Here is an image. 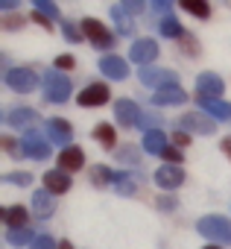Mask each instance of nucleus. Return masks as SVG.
Returning a JSON list of instances; mask_svg holds the SVG:
<instances>
[{"label": "nucleus", "instance_id": "1", "mask_svg": "<svg viewBox=\"0 0 231 249\" xmlns=\"http://www.w3.org/2000/svg\"><path fill=\"white\" fill-rule=\"evenodd\" d=\"M196 229H199V234L202 237H208L211 243H231V223L225 220V217H219V214H208V217H202L199 223H196Z\"/></svg>", "mask_w": 231, "mask_h": 249}, {"label": "nucleus", "instance_id": "2", "mask_svg": "<svg viewBox=\"0 0 231 249\" xmlns=\"http://www.w3.org/2000/svg\"><path fill=\"white\" fill-rule=\"evenodd\" d=\"M44 97L50 103H65L70 97V79L62 71H47L44 73Z\"/></svg>", "mask_w": 231, "mask_h": 249}, {"label": "nucleus", "instance_id": "3", "mask_svg": "<svg viewBox=\"0 0 231 249\" xmlns=\"http://www.w3.org/2000/svg\"><path fill=\"white\" fill-rule=\"evenodd\" d=\"M6 85H9L12 91L30 94V91L38 88V76H35V71H30V68H12V71H6Z\"/></svg>", "mask_w": 231, "mask_h": 249}, {"label": "nucleus", "instance_id": "4", "mask_svg": "<svg viewBox=\"0 0 231 249\" xmlns=\"http://www.w3.org/2000/svg\"><path fill=\"white\" fill-rule=\"evenodd\" d=\"M21 153H24L27 159H33V161H41V159L50 156V138H44V135H38V132H27V135L21 138Z\"/></svg>", "mask_w": 231, "mask_h": 249}, {"label": "nucleus", "instance_id": "5", "mask_svg": "<svg viewBox=\"0 0 231 249\" xmlns=\"http://www.w3.org/2000/svg\"><path fill=\"white\" fill-rule=\"evenodd\" d=\"M82 36H85L94 47H99V50H108V47L114 44V36H111L99 21H94V18H85V21H82Z\"/></svg>", "mask_w": 231, "mask_h": 249}, {"label": "nucleus", "instance_id": "6", "mask_svg": "<svg viewBox=\"0 0 231 249\" xmlns=\"http://www.w3.org/2000/svg\"><path fill=\"white\" fill-rule=\"evenodd\" d=\"M214 123L208 114H199V111H187L182 120H179V126L187 129V132H199V135H214Z\"/></svg>", "mask_w": 231, "mask_h": 249}, {"label": "nucleus", "instance_id": "7", "mask_svg": "<svg viewBox=\"0 0 231 249\" xmlns=\"http://www.w3.org/2000/svg\"><path fill=\"white\" fill-rule=\"evenodd\" d=\"M47 135H50V144H59V147H70V138H73V129L70 123L62 120V117H50L47 120Z\"/></svg>", "mask_w": 231, "mask_h": 249}, {"label": "nucleus", "instance_id": "8", "mask_svg": "<svg viewBox=\"0 0 231 249\" xmlns=\"http://www.w3.org/2000/svg\"><path fill=\"white\" fill-rule=\"evenodd\" d=\"M129 59H132V62H138V65H144V68H149V62H155V59H158V44H155L152 38H141V41H135V44H132Z\"/></svg>", "mask_w": 231, "mask_h": 249}, {"label": "nucleus", "instance_id": "9", "mask_svg": "<svg viewBox=\"0 0 231 249\" xmlns=\"http://www.w3.org/2000/svg\"><path fill=\"white\" fill-rule=\"evenodd\" d=\"M141 82L144 85H167V88H173V85H179V73L176 71H158V68H141Z\"/></svg>", "mask_w": 231, "mask_h": 249}, {"label": "nucleus", "instance_id": "10", "mask_svg": "<svg viewBox=\"0 0 231 249\" xmlns=\"http://www.w3.org/2000/svg\"><path fill=\"white\" fill-rule=\"evenodd\" d=\"M155 182H158V188H164V191H176V188L184 182V170H182L179 164H161V167L155 170Z\"/></svg>", "mask_w": 231, "mask_h": 249}, {"label": "nucleus", "instance_id": "11", "mask_svg": "<svg viewBox=\"0 0 231 249\" xmlns=\"http://www.w3.org/2000/svg\"><path fill=\"white\" fill-rule=\"evenodd\" d=\"M76 103H79V106H85V108L108 103V88H105V82H91L88 88H82V91H79V97H76Z\"/></svg>", "mask_w": 231, "mask_h": 249}, {"label": "nucleus", "instance_id": "12", "mask_svg": "<svg viewBox=\"0 0 231 249\" xmlns=\"http://www.w3.org/2000/svg\"><path fill=\"white\" fill-rule=\"evenodd\" d=\"M99 71H102V76H108V79H126V76H129V65H126L120 56H102V59H99Z\"/></svg>", "mask_w": 231, "mask_h": 249}, {"label": "nucleus", "instance_id": "13", "mask_svg": "<svg viewBox=\"0 0 231 249\" xmlns=\"http://www.w3.org/2000/svg\"><path fill=\"white\" fill-rule=\"evenodd\" d=\"M114 111H117V123H120V126H138V123H141V111H138V106L132 100H117Z\"/></svg>", "mask_w": 231, "mask_h": 249}, {"label": "nucleus", "instance_id": "14", "mask_svg": "<svg viewBox=\"0 0 231 249\" xmlns=\"http://www.w3.org/2000/svg\"><path fill=\"white\" fill-rule=\"evenodd\" d=\"M196 88H199V97L219 100V94H222V79H219L216 73H199V79H196Z\"/></svg>", "mask_w": 231, "mask_h": 249}, {"label": "nucleus", "instance_id": "15", "mask_svg": "<svg viewBox=\"0 0 231 249\" xmlns=\"http://www.w3.org/2000/svg\"><path fill=\"white\" fill-rule=\"evenodd\" d=\"M199 108L211 117V120H228L231 117V106L222 100H211V97H199Z\"/></svg>", "mask_w": 231, "mask_h": 249}, {"label": "nucleus", "instance_id": "16", "mask_svg": "<svg viewBox=\"0 0 231 249\" xmlns=\"http://www.w3.org/2000/svg\"><path fill=\"white\" fill-rule=\"evenodd\" d=\"M184 100H187V94H184L179 85H173V88H161V91L152 94V103H155V106H182Z\"/></svg>", "mask_w": 231, "mask_h": 249}, {"label": "nucleus", "instance_id": "17", "mask_svg": "<svg viewBox=\"0 0 231 249\" xmlns=\"http://www.w3.org/2000/svg\"><path fill=\"white\" fill-rule=\"evenodd\" d=\"M82 164H85V156H82L79 147H67V150H62V156H59V167H62L65 173H76Z\"/></svg>", "mask_w": 231, "mask_h": 249}, {"label": "nucleus", "instance_id": "18", "mask_svg": "<svg viewBox=\"0 0 231 249\" xmlns=\"http://www.w3.org/2000/svg\"><path fill=\"white\" fill-rule=\"evenodd\" d=\"M44 191H50V194H65V191H70V176H67L65 170H50V173H44Z\"/></svg>", "mask_w": 231, "mask_h": 249}, {"label": "nucleus", "instance_id": "19", "mask_svg": "<svg viewBox=\"0 0 231 249\" xmlns=\"http://www.w3.org/2000/svg\"><path fill=\"white\" fill-rule=\"evenodd\" d=\"M0 217H3V223L9 226V229H27V211H24V205H12V208H3L0 211Z\"/></svg>", "mask_w": 231, "mask_h": 249}, {"label": "nucleus", "instance_id": "20", "mask_svg": "<svg viewBox=\"0 0 231 249\" xmlns=\"http://www.w3.org/2000/svg\"><path fill=\"white\" fill-rule=\"evenodd\" d=\"M167 150V135L161 132V129H149L147 135H144V153H155V156H161Z\"/></svg>", "mask_w": 231, "mask_h": 249}, {"label": "nucleus", "instance_id": "21", "mask_svg": "<svg viewBox=\"0 0 231 249\" xmlns=\"http://www.w3.org/2000/svg\"><path fill=\"white\" fill-rule=\"evenodd\" d=\"M33 211H35V217H50L53 214V196H50V191H35L33 194Z\"/></svg>", "mask_w": 231, "mask_h": 249}, {"label": "nucleus", "instance_id": "22", "mask_svg": "<svg viewBox=\"0 0 231 249\" xmlns=\"http://www.w3.org/2000/svg\"><path fill=\"white\" fill-rule=\"evenodd\" d=\"M38 120V114L33 108H12L9 111V123L15 129H24V126H33V123Z\"/></svg>", "mask_w": 231, "mask_h": 249}, {"label": "nucleus", "instance_id": "23", "mask_svg": "<svg viewBox=\"0 0 231 249\" xmlns=\"http://www.w3.org/2000/svg\"><path fill=\"white\" fill-rule=\"evenodd\" d=\"M138 176L135 173H117L114 176V188H117V194H123V196H132L135 191H138Z\"/></svg>", "mask_w": 231, "mask_h": 249}, {"label": "nucleus", "instance_id": "24", "mask_svg": "<svg viewBox=\"0 0 231 249\" xmlns=\"http://www.w3.org/2000/svg\"><path fill=\"white\" fill-rule=\"evenodd\" d=\"M111 15H114V24H117V33H120V36H132L135 24H132L129 12H123V6H114V9H111Z\"/></svg>", "mask_w": 231, "mask_h": 249}, {"label": "nucleus", "instance_id": "25", "mask_svg": "<svg viewBox=\"0 0 231 249\" xmlns=\"http://www.w3.org/2000/svg\"><path fill=\"white\" fill-rule=\"evenodd\" d=\"M158 30H161L164 38H184V30H182V24H179L173 15H167V18L158 24Z\"/></svg>", "mask_w": 231, "mask_h": 249}, {"label": "nucleus", "instance_id": "26", "mask_svg": "<svg viewBox=\"0 0 231 249\" xmlns=\"http://www.w3.org/2000/svg\"><path fill=\"white\" fill-rule=\"evenodd\" d=\"M6 240H9L12 246H33L35 234H33V229H9Z\"/></svg>", "mask_w": 231, "mask_h": 249}, {"label": "nucleus", "instance_id": "27", "mask_svg": "<svg viewBox=\"0 0 231 249\" xmlns=\"http://www.w3.org/2000/svg\"><path fill=\"white\" fill-rule=\"evenodd\" d=\"M94 135H97V141H99L105 150H111L114 144H117V138H114V126H111V123H99V126L94 129Z\"/></svg>", "mask_w": 231, "mask_h": 249}, {"label": "nucleus", "instance_id": "28", "mask_svg": "<svg viewBox=\"0 0 231 249\" xmlns=\"http://www.w3.org/2000/svg\"><path fill=\"white\" fill-rule=\"evenodd\" d=\"M182 9H184V12H190V15H196V18H211V6H208V3H202V0H184Z\"/></svg>", "mask_w": 231, "mask_h": 249}, {"label": "nucleus", "instance_id": "29", "mask_svg": "<svg viewBox=\"0 0 231 249\" xmlns=\"http://www.w3.org/2000/svg\"><path fill=\"white\" fill-rule=\"evenodd\" d=\"M91 182H94L97 188H102V185H108V182H114V173H111L108 167H102V164H97V167L91 170Z\"/></svg>", "mask_w": 231, "mask_h": 249}, {"label": "nucleus", "instance_id": "30", "mask_svg": "<svg viewBox=\"0 0 231 249\" xmlns=\"http://www.w3.org/2000/svg\"><path fill=\"white\" fill-rule=\"evenodd\" d=\"M35 12H38V15H44V18H59L56 3H47V0H35Z\"/></svg>", "mask_w": 231, "mask_h": 249}, {"label": "nucleus", "instance_id": "31", "mask_svg": "<svg viewBox=\"0 0 231 249\" xmlns=\"http://www.w3.org/2000/svg\"><path fill=\"white\" fill-rule=\"evenodd\" d=\"M62 33H65V38H67V41H82V30H79V27H73L70 21H65V24H62Z\"/></svg>", "mask_w": 231, "mask_h": 249}, {"label": "nucleus", "instance_id": "32", "mask_svg": "<svg viewBox=\"0 0 231 249\" xmlns=\"http://www.w3.org/2000/svg\"><path fill=\"white\" fill-rule=\"evenodd\" d=\"M30 249H59V246H56V240H53L50 234H38V237L33 240Z\"/></svg>", "mask_w": 231, "mask_h": 249}, {"label": "nucleus", "instance_id": "33", "mask_svg": "<svg viewBox=\"0 0 231 249\" xmlns=\"http://www.w3.org/2000/svg\"><path fill=\"white\" fill-rule=\"evenodd\" d=\"M3 182H9V185H30L33 176H30V173H6Z\"/></svg>", "mask_w": 231, "mask_h": 249}, {"label": "nucleus", "instance_id": "34", "mask_svg": "<svg viewBox=\"0 0 231 249\" xmlns=\"http://www.w3.org/2000/svg\"><path fill=\"white\" fill-rule=\"evenodd\" d=\"M117 156H120L123 161H129V164H138V161H141V159H135V156H138L135 147H123V150H117Z\"/></svg>", "mask_w": 231, "mask_h": 249}, {"label": "nucleus", "instance_id": "35", "mask_svg": "<svg viewBox=\"0 0 231 249\" xmlns=\"http://www.w3.org/2000/svg\"><path fill=\"white\" fill-rule=\"evenodd\" d=\"M73 65H76L73 56H59L56 59V71H73Z\"/></svg>", "mask_w": 231, "mask_h": 249}, {"label": "nucleus", "instance_id": "36", "mask_svg": "<svg viewBox=\"0 0 231 249\" xmlns=\"http://www.w3.org/2000/svg\"><path fill=\"white\" fill-rule=\"evenodd\" d=\"M161 156H164V159H167L170 164H179V161H182V153H179V150H173V147H167V150H164Z\"/></svg>", "mask_w": 231, "mask_h": 249}, {"label": "nucleus", "instance_id": "37", "mask_svg": "<svg viewBox=\"0 0 231 249\" xmlns=\"http://www.w3.org/2000/svg\"><path fill=\"white\" fill-rule=\"evenodd\" d=\"M176 205H179V202H176L173 196H158V208H161V211H173Z\"/></svg>", "mask_w": 231, "mask_h": 249}, {"label": "nucleus", "instance_id": "38", "mask_svg": "<svg viewBox=\"0 0 231 249\" xmlns=\"http://www.w3.org/2000/svg\"><path fill=\"white\" fill-rule=\"evenodd\" d=\"M120 6H123V12H129V15H138V12L144 9L141 3H135V0H132V3H120Z\"/></svg>", "mask_w": 231, "mask_h": 249}, {"label": "nucleus", "instance_id": "39", "mask_svg": "<svg viewBox=\"0 0 231 249\" xmlns=\"http://www.w3.org/2000/svg\"><path fill=\"white\" fill-rule=\"evenodd\" d=\"M155 123H161L155 114H141V126H155Z\"/></svg>", "mask_w": 231, "mask_h": 249}, {"label": "nucleus", "instance_id": "40", "mask_svg": "<svg viewBox=\"0 0 231 249\" xmlns=\"http://www.w3.org/2000/svg\"><path fill=\"white\" fill-rule=\"evenodd\" d=\"M173 138H176V144H179V147H184V144H190V135H184V132H176Z\"/></svg>", "mask_w": 231, "mask_h": 249}, {"label": "nucleus", "instance_id": "41", "mask_svg": "<svg viewBox=\"0 0 231 249\" xmlns=\"http://www.w3.org/2000/svg\"><path fill=\"white\" fill-rule=\"evenodd\" d=\"M152 6H155L158 12H170V6H173V3H167V0H155V3H152Z\"/></svg>", "mask_w": 231, "mask_h": 249}, {"label": "nucleus", "instance_id": "42", "mask_svg": "<svg viewBox=\"0 0 231 249\" xmlns=\"http://www.w3.org/2000/svg\"><path fill=\"white\" fill-rule=\"evenodd\" d=\"M33 18H35V24H38V27H47V30H50V18H44V15H38V12H35Z\"/></svg>", "mask_w": 231, "mask_h": 249}, {"label": "nucleus", "instance_id": "43", "mask_svg": "<svg viewBox=\"0 0 231 249\" xmlns=\"http://www.w3.org/2000/svg\"><path fill=\"white\" fill-rule=\"evenodd\" d=\"M222 150H225V156L231 159V138H225V141H222Z\"/></svg>", "mask_w": 231, "mask_h": 249}, {"label": "nucleus", "instance_id": "44", "mask_svg": "<svg viewBox=\"0 0 231 249\" xmlns=\"http://www.w3.org/2000/svg\"><path fill=\"white\" fill-rule=\"evenodd\" d=\"M59 249H73V246H70L67 240H62V243H59Z\"/></svg>", "mask_w": 231, "mask_h": 249}, {"label": "nucleus", "instance_id": "45", "mask_svg": "<svg viewBox=\"0 0 231 249\" xmlns=\"http://www.w3.org/2000/svg\"><path fill=\"white\" fill-rule=\"evenodd\" d=\"M205 249H219V246H216V243H211V246H205Z\"/></svg>", "mask_w": 231, "mask_h": 249}]
</instances>
